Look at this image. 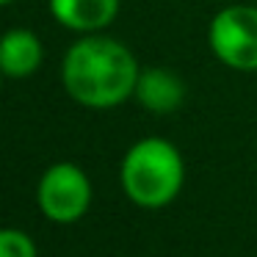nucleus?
Instances as JSON below:
<instances>
[{
  "label": "nucleus",
  "instance_id": "f03ea898",
  "mask_svg": "<svg viewBox=\"0 0 257 257\" xmlns=\"http://www.w3.org/2000/svg\"><path fill=\"white\" fill-rule=\"evenodd\" d=\"M119 180L127 199L139 207H163L180 194L185 180V163L180 150L166 139H141L124 152Z\"/></svg>",
  "mask_w": 257,
  "mask_h": 257
},
{
  "label": "nucleus",
  "instance_id": "f257e3e1",
  "mask_svg": "<svg viewBox=\"0 0 257 257\" xmlns=\"http://www.w3.org/2000/svg\"><path fill=\"white\" fill-rule=\"evenodd\" d=\"M139 72L130 47L100 34H83L61 61L64 89L86 108H113L133 97Z\"/></svg>",
  "mask_w": 257,
  "mask_h": 257
},
{
  "label": "nucleus",
  "instance_id": "423d86ee",
  "mask_svg": "<svg viewBox=\"0 0 257 257\" xmlns=\"http://www.w3.org/2000/svg\"><path fill=\"white\" fill-rule=\"evenodd\" d=\"M50 14L75 34H97L116 20L119 0H50Z\"/></svg>",
  "mask_w": 257,
  "mask_h": 257
},
{
  "label": "nucleus",
  "instance_id": "39448f33",
  "mask_svg": "<svg viewBox=\"0 0 257 257\" xmlns=\"http://www.w3.org/2000/svg\"><path fill=\"white\" fill-rule=\"evenodd\" d=\"M133 97L152 113H172L185 100V83L177 72L163 67H147L139 72Z\"/></svg>",
  "mask_w": 257,
  "mask_h": 257
},
{
  "label": "nucleus",
  "instance_id": "0eeeda50",
  "mask_svg": "<svg viewBox=\"0 0 257 257\" xmlns=\"http://www.w3.org/2000/svg\"><path fill=\"white\" fill-rule=\"evenodd\" d=\"M42 42L28 28H12L0 36V69L12 80L31 78L42 67Z\"/></svg>",
  "mask_w": 257,
  "mask_h": 257
},
{
  "label": "nucleus",
  "instance_id": "1a4fd4ad",
  "mask_svg": "<svg viewBox=\"0 0 257 257\" xmlns=\"http://www.w3.org/2000/svg\"><path fill=\"white\" fill-rule=\"evenodd\" d=\"M6 3H14V0H0V6H6Z\"/></svg>",
  "mask_w": 257,
  "mask_h": 257
},
{
  "label": "nucleus",
  "instance_id": "20e7f679",
  "mask_svg": "<svg viewBox=\"0 0 257 257\" xmlns=\"http://www.w3.org/2000/svg\"><path fill=\"white\" fill-rule=\"evenodd\" d=\"M39 207L50 221L72 224L89 210L91 205V183L86 172L75 163H53L39 180L36 188Z\"/></svg>",
  "mask_w": 257,
  "mask_h": 257
},
{
  "label": "nucleus",
  "instance_id": "6e6552de",
  "mask_svg": "<svg viewBox=\"0 0 257 257\" xmlns=\"http://www.w3.org/2000/svg\"><path fill=\"white\" fill-rule=\"evenodd\" d=\"M0 257H36V243L23 229H0Z\"/></svg>",
  "mask_w": 257,
  "mask_h": 257
},
{
  "label": "nucleus",
  "instance_id": "7ed1b4c3",
  "mask_svg": "<svg viewBox=\"0 0 257 257\" xmlns=\"http://www.w3.org/2000/svg\"><path fill=\"white\" fill-rule=\"evenodd\" d=\"M207 45L213 56L229 69H257V6L235 3L213 14L207 28Z\"/></svg>",
  "mask_w": 257,
  "mask_h": 257
},
{
  "label": "nucleus",
  "instance_id": "9d476101",
  "mask_svg": "<svg viewBox=\"0 0 257 257\" xmlns=\"http://www.w3.org/2000/svg\"><path fill=\"white\" fill-rule=\"evenodd\" d=\"M3 78H6V75H3V69H0V86H3Z\"/></svg>",
  "mask_w": 257,
  "mask_h": 257
}]
</instances>
